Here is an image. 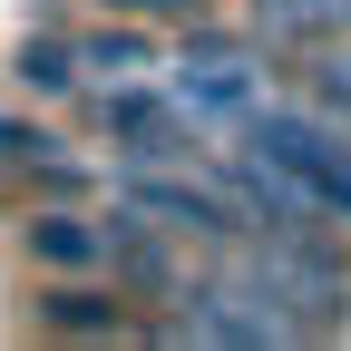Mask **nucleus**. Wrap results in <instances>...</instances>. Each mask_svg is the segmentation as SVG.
<instances>
[{
    "instance_id": "f257e3e1",
    "label": "nucleus",
    "mask_w": 351,
    "mask_h": 351,
    "mask_svg": "<svg viewBox=\"0 0 351 351\" xmlns=\"http://www.w3.org/2000/svg\"><path fill=\"white\" fill-rule=\"evenodd\" d=\"M234 147H254V156L274 166L313 215L351 225V127H332L322 108H302V98H263V108L244 117Z\"/></svg>"
},
{
    "instance_id": "f03ea898",
    "label": "nucleus",
    "mask_w": 351,
    "mask_h": 351,
    "mask_svg": "<svg viewBox=\"0 0 351 351\" xmlns=\"http://www.w3.org/2000/svg\"><path fill=\"white\" fill-rule=\"evenodd\" d=\"M88 117H98V137L117 147V166H205V147H215L205 127L176 108L166 78H108Z\"/></svg>"
},
{
    "instance_id": "7ed1b4c3",
    "label": "nucleus",
    "mask_w": 351,
    "mask_h": 351,
    "mask_svg": "<svg viewBox=\"0 0 351 351\" xmlns=\"http://www.w3.org/2000/svg\"><path fill=\"white\" fill-rule=\"evenodd\" d=\"M20 332L108 351V341H147V313H127V283H108V274H39V293L20 302Z\"/></svg>"
},
{
    "instance_id": "20e7f679",
    "label": "nucleus",
    "mask_w": 351,
    "mask_h": 351,
    "mask_svg": "<svg viewBox=\"0 0 351 351\" xmlns=\"http://www.w3.org/2000/svg\"><path fill=\"white\" fill-rule=\"evenodd\" d=\"M195 244H176L156 215H137V205H117L108 195V283H127V302H176L195 283Z\"/></svg>"
},
{
    "instance_id": "39448f33",
    "label": "nucleus",
    "mask_w": 351,
    "mask_h": 351,
    "mask_svg": "<svg viewBox=\"0 0 351 351\" xmlns=\"http://www.w3.org/2000/svg\"><path fill=\"white\" fill-rule=\"evenodd\" d=\"M10 244L29 274H108V205H29Z\"/></svg>"
},
{
    "instance_id": "423d86ee",
    "label": "nucleus",
    "mask_w": 351,
    "mask_h": 351,
    "mask_svg": "<svg viewBox=\"0 0 351 351\" xmlns=\"http://www.w3.org/2000/svg\"><path fill=\"white\" fill-rule=\"evenodd\" d=\"M59 39H69V59L98 69V78H147V69H166L156 20H117V10H98V20H59Z\"/></svg>"
},
{
    "instance_id": "0eeeda50",
    "label": "nucleus",
    "mask_w": 351,
    "mask_h": 351,
    "mask_svg": "<svg viewBox=\"0 0 351 351\" xmlns=\"http://www.w3.org/2000/svg\"><path fill=\"white\" fill-rule=\"evenodd\" d=\"M274 88L302 108H322L332 127H351V39H313V49H274Z\"/></svg>"
},
{
    "instance_id": "6e6552de",
    "label": "nucleus",
    "mask_w": 351,
    "mask_h": 351,
    "mask_svg": "<svg viewBox=\"0 0 351 351\" xmlns=\"http://www.w3.org/2000/svg\"><path fill=\"white\" fill-rule=\"evenodd\" d=\"M78 78H88V69L69 59V39H59V20H39V29L20 39V49H10V88H20V98H39V108H59V98H69Z\"/></svg>"
},
{
    "instance_id": "1a4fd4ad",
    "label": "nucleus",
    "mask_w": 351,
    "mask_h": 351,
    "mask_svg": "<svg viewBox=\"0 0 351 351\" xmlns=\"http://www.w3.org/2000/svg\"><path fill=\"white\" fill-rule=\"evenodd\" d=\"M39 156H69V137H59L49 117H29V108L0 98V176H20V166H39Z\"/></svg>"
},
{
    "instance_id": "9d476101",
    "label": "nucleus",
    "mask_w": 351,
    "mask_h": 351,
    "mask_svg": "<svg viewBox=\"0 0 351 351\" xmlns=\"http://www.w3.org/2000/svg\"><path fill=\"white\" fill-rule=\"evenodd\" d=\"M69 10H117V20H156V29H186V20H205L215 0H69Z\"/></svg>"
}]
</instances>
